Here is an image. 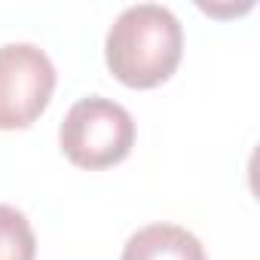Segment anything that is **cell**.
Returning a JSON list of instances; mask_svg holds the SVG:
<instances>
[{"label": "cell", "mask_w": 260, "mask_h": 260, "mask_svg": "<svg viewBox=\"0 0 260 260\" xmlns=\"http://www.w3.org/2000/svg\"><path fill=\"white\" fill-rule=\"evenodd\" d=\"M122 260H205V248L178 223H150L125 242Z\"/></svg>", "instance_id": "277c9868"}, {"label": "cell", "mask_w": 260, "mask_h": 260, "mask_svg": "<svg viewBox=\"0 0 260 260\" xmlns=\"http://www.w3.org/2000/svg\"><path fill=\"white\" fill-rule=\"evenodd\" d=\"M55 68L34 43L0 46V128H28L49 104Z\"/></svg>", "instance_id": "3957f363"}, {"label": "cell", "mask_w": 260, "mask_h": 260, "mask_svg": "<svg viewBox=\"0 0 260 260\" xmlns=\"http://www.w3.org/2000/svg\"><path fill=\"white\" fill-rule=\"evenodd\" d=\"M184 52V31L172 10L138 4L116 16L107 31V68L132 89L166 83Z\"/></svg>", "instance_id": "6da1fadb"}, {"label": "cell", "mask_w": 260, "mask_h": 260, "mask_svg": "<svg viewBox=\"0 0 260 260\" xmlns=\"http://www.w3.org/2000/svg\"><path fill=\"white\" fill-rule=\"evenodd\" d=\"M37 239L28 217L13 208L0 205V260H34Z\"/></svg>", "instance_id": "5b68a950"}, {"label": "cell", "mask_w": 260, "mask_h": 260, "mask_svg": "<svg viewBox=\"0 0 260 260\" xmlns=\"http://www.w3.org/2000/svg\"><path fill=\"white\" fill-rule=\"evenodd\" d=\"M135 122L122 104L89 95L80 98L61 122V150L80 169H107L128 156Z\"/></svg>", "instance_id": "7a4b0ae2"}]
</instances>
